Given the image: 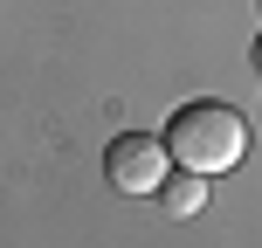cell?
<instances>
[{"label":"cell","mask_w":262,"mask_h":248,"mask_svg":"<svg viewBox=\"0 0 262 248\" xmlns=\"http://www.w3.org/2000/svg\"><path fill=\"white\" fill-rule=\"evenodd\" d=\"M166 145H172L180 166H193V172L214 179V172L242 166V152H249V118H242L235 104H180L172 124H166Z\"/></svg>","instance_id":"1"},{"label":"cell","mask_w":262,"mask_h":248,"mask_svg":"<svg viewBox=\"0 0 262 248\" xmlns=\"http://www.w3.org/2000/svg\"><path fill=\"white\" fill-rule=\"evenodd\" d=\"M166 159H172L166 138H152V131H118V138L104 145V179L118 186V193H159L166 172H172Z\"/></svg>","instance_id":"2"},{"label":"cell","mask_w":262,"mask_h":248,"mask_svg":"<svg viewBox=\"0 0 262 248\" xmlns=\"http://www.w3.org/2000/svg\"><path fill=\"white\" fill-rule=\"evenodd\" d=\"M159 200H166V214H200V207H207V172H193V166L166 172Z\"/></svg>","instance_id":"3"},{"label":"cell","mask_w":262,"mask_h":248,"mask_svg":"<svg viewBox=\"0 0 262 248\" xmlns=\"http://www.w3.org/2000/svg\"><path fill=\"white\" fill-rule=\"evenodd\" d=\"M255 69H262V35H255Z\"/></svg>","instance_id":"4"}]
</instances>
